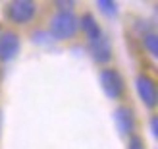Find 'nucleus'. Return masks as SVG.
<instances>
[{
    "mask_svg": "<svg viewBox=\"0 0 158 149\" xmlns=\"http://www.w3.org/2000/svg\"><path fill=\"white\" fill-rule=\"evenodd\" d=\"M79 20L72 10H60L50 21V33L56 39H69L77 33Z\"/></svg>",
    "mask_w": 158,
    "mask_h": 149,
    "instance_id": "1",
    "label": "nucleus"
},
{
    "mask_svg": "<svg viewBox=\"0 0 158 149\" xmlns=\"http://www.w3.org/2000/svg\"><path fill=\"white\" fill-rule=\"evenodd\" d=\"M100 85L110 99H120L123 93V80H122L120 72H116V70L100 72Z\"/></svg>",
    "mask_w": 158,
    "mask_h": 149,
    "instance_id": "2",
    "label": "nucleus"
},
{
    "mask_svg": "<svg viewBox=\"0 0 158 149\" xmlns=\"http://www.w3.org/2000/svg\"><path fill=\"white\" fill-rule=\"evenodd\" d=\"M35 12L37 8L29 0H14V2L8 4V15L15 23H27L35 15Z\"/></svg>",
    "mask_w": 158,
    "mask_h": 149,
    "instance_id": "3",
    "label": "nucleus"
},
{
    "mask_svg": "<svg viewBox=\"0 0 158 149\" xmlns=\"http://www.w3.org/2000/svg\"><path fill=\"white\" fill-rule=\"evenodd\" d=\"M18 52H19V37L12 31H8L0 37V60L10 62L18 56Z\"/></svg>",
    "mask_w": 158,
    "mask_h": 149,
    "instance_id": "4",
    "label": "nucleus"
},
{
    "mask_svg": "<svg viewBox=\"0 0 158 149\" xmlns=\"http://www.w3.org/2000/svg\"><path fill=\"white\" fill-rule=\"evenodd\" d=\"M137 93H139L141 101H143L147 107H156V101H158L156 83L148 76H139L137 77Z\"/></svg>",
    "mask_w": 158,
    "mask_h": 149,
    "instance_id": "5",
    "label": "nucleus"
},
{
    "mask_svg": "<svg viewBox=\"0 0 158 149\" xmlns=\"http://www.w3.org/2000/svg\"><path fill=\"white\" fill-rule=\"evenodd\" d=\"M114 122H116V126L122 136H129L133 132V112L129 108H125V107L118 108L114 112Z\"/></svg>",
    "mask_w": 158,
    "mask_h": 149,
    "instance_id": "6",
    "label": "nucleus"
},
{
    "mask_svg": "<svg viewBox=\"0 0 158 149\" xmlns=\"http://www.w3.org/2000/svg\"><path fill=\"white\" fill-rule=\"evenodd\" d=\"M91 52L97 62H108L110 56H112V46H110V41L106 37H98L91 41Z\"/></svg>",
    "mask_w": 158,
    "mask_h": 149,
    "instance_id": "7",
    "label": "nucleus"
},
{
    "mask_svg": "<svg viewBox=\"0 0 158 149\" xmlns=\"http://www.w3.org/2000/svg\"><path fill=\"white\" fill-rule=\"evenodd\" d=\"M81 27H83V31H85V35L89 37V41H94V39L102 37L98 23H97V20H94L91 14L83 15V20H81Z\"/></svg>",
    "mask_w": 158,
    "mask_h": 149,
    "instance_id": "8",
    "label": "nucleus"
},
{
    "mask_svg": "<svg viewBox=\"0 0 158 149\" xmlns=\"http://www.w3.org/2000/svg\"><path fill=\"white\" fill-rule=\"evenodd\" d=\"M97 6H98V10H100L102 14H106V15H114V14L118 12L116 2H110V0H98Z\"/></svg>",
    "mask_w": 158,
    "mask_h": 149,
    "instance_id": "9",
    "label": "nucleus"
},
{
    "mask_svg": "<svg viewBox=\"0 0 158 149\" xmlns=\"http://www.w3.org/2000/svg\"><path fill=\"white\" fill-rule=\"evenodd\" d=\"M145 46L148 49V52H151L152 56H156V54H158V49H156V33L145 35Z\"/></svg>",
    "mask_w": 158,
    "mask_h": 149,
    "instance_id": "10",
    "label": "nucleus"
},
{
    "mask_svg": "<svg viewBox=\"0 0 158 149\" xmlns=\"http://www.w3.org/2000/svg\"><path fill=\"white\" fill-rule=\"evenodd\" d=\"M127 149H145L143 139H141L139 136H131V138H129V145H127Z\"/></svg>",
    "mask_w": 158,
    "mask_h": 149,
    "instance_id": "11",
    "label": "nucleus"
},
{
    "mask_svg": "<svg viewBox=\"0 0 158 149\" xmlns=\"http://www.w3.org/2000/svg\"><path fill=\"white\" fill-rule=\"evenodd\" d=\"M151 132H152L154 138L158 136V130H156V116H152V118H151Z\"/></svg>",
    "mask_w": 158,
    "mask_h": 149,
    "instance_id": "12",
    "label": "nucleus"
},
{
    "mask_svg": "<svg viewBox=\"0 0 158 149\" xmlns=\"http://www.w3.org/2000/svg\"><path fill=\"white\" fill-rule=\"evenodd\" d=\"M56 6H60V8H72L73 2H56Z\"/></svg>",
    "mask_w": 158,
    "mask_h": 149,
    "instance_id": "13",
    "label": "nucleus"
}]
</instances>
